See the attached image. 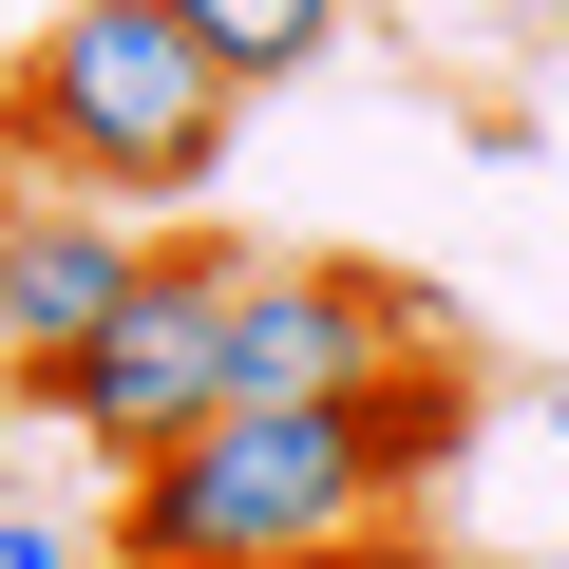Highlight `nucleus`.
<instances>
[{"label": "nucleus", "mask_w": 569, "mask_h": 569, "mask_svg": "<svg viewBox=\"0 0 569 569\" xmlns=\"http://www.w3.org/2000/svg\"><path fill=\"white\" fill-rule=\"evenodd\" d=\"M475 456V361H418L380 399H228L171 456L114 475L96 569H266V550H361L418 531V493Z\"/></svg>", "instance_id": "1"}, {"label": "nucleus", "mask_w": 569, "mask_h": 569, "mask_svg": "<svg viewBox=\"0 0 569 569\" xmlns=\"http://www.w3.org/2000/svg\"><path fill=\"white\" fill-rule=\"evenodd\" d=\"M20 399H39L58 437H96L114 475H133V456H171L190 418H228V247H209V228H171V266L133 284L96 342L20 361Z\"/></svg>", "instance_id": "4"}, {"label": "nucleus", "mask_w": 569, "mask_h": 569, "mask_svg": "<svg viewBox=\"0 0 569 569\" xmlns=\"http://www.w3.org/2000/svg\"><path fill=\"white\" fill-rule=\"evenodd\" d=\"M456 361V305L361 247H228V399H380Z\"/></svg>", "instance_id": "3"}, {"label": "nucleus", "mask_w": 569, "mask_h": 569, "mask_svg": "<svg viewBox=\"0 0 569 569\" xmlns=\"http://www.w3.org/2000/svg\"><path fill=\"white\" fill-rule=\"evenodd\" d=\"M228 133L247 96L152 20V0H58V20L0 58V171H58V190H114L152 228H190L228 190Z\"/></svg>", "instance_id": "2"}, {"label": "nucleus", "mask_w": 569, "mask_h": 569, "mask_svg": "<svg viewBox=\"0 0 569 569\" xmlns=\"http://www.w3.org/2000/svg\"><path fill=\"white\" fill-rule=\"evenodd\" d=\"M171 266V228L152 209H114V190H58V171H0V361H58V342H96L133 284Z\"/></svg>", "instance_id": "5"}, {"label": "nucleus", "mask_w": 569, "mask_h": 569, "mask_svg": "<svg viewBox=\"0 0 569 569\" xmlns=\"http://www.w3.org/2000/svg\"><path fill=\"white\" fill-rule=\"evenodd\" d=\"M152 20H171L228 96H284V77H323V58H342V20H361V0H152Z\"/></svg>", "instance_id": "6"}, {"label": "nucleus", "mask_w": 569, "mask_h": 569, "mask_svg": "<svg viewBox=\"0 0 569 569\" xmlns=\"http://www.w3.org/2000/svg\"><path fill=\"white\" fill-rule=\"evenodd\" d=\"M0 569H77V531H58V512H20V493H0Z\"/></svg>", "instance_id": "7"}, {"label": "nucleus", "mask_w": 569, "mask_h": 569, "mask_svg": "<svg viewBox=\"0 0 569 569\" xmlns=\"http://www.w3.org/2000/svg\"><path fill=\"white\" fill-rule=\"evenodd\" d=\"M20 418H39V399H20V361H0V475H20Z\"/></svg>", "instance_id": "8"}]
</instances>
